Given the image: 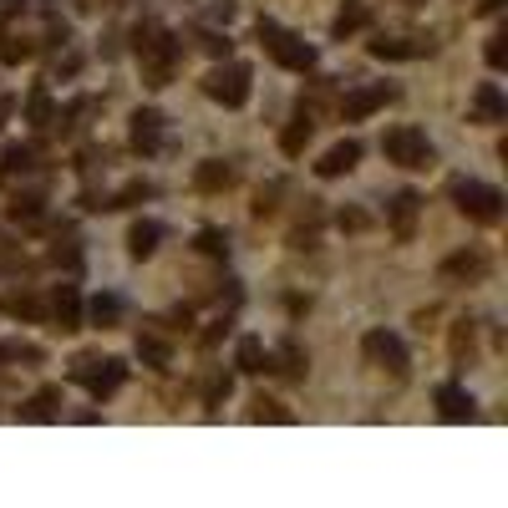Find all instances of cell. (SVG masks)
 Returning a JSON list of instances; mask_svg holds the SVG:
<instances>
[{
  "mask_svg": "<svg viewBox=\"0 0 508 508\" xmlns=\"http://www.w3.org/2000/svg\"><path fill=\"white\" fill-rule=\"evenodd\" d=\"M447 193L457 199V209H463V214L483 219V224H493V219H498V203H503V193L488 189V183H478V178H453V183H447Z\"/></svg>",
  "mask_w": 508,
  "mask_h": 508,
  "instance_id": "1",
  "label": "cell"
},
{
  "mask_svg": "<svg viewBox=\"0 0 508 508\" xmlns=\"http://www.w3.org/2000/svg\"><path fill=\"white\" fill-rule=\"evenodd\" d=\"M259 36H265L269 56H275L279 66H290V72H305V66L316 62V51L305 46L300 36H290V31H279L275 21H259Z\"/></svg>",
  "mask_w": 508,
  "mask_h": 508,
  "instance_id": "2",
  "label": "cell"
},
{
  "mask_svg": "<svg viewBox=\"0 0 508 508\" xmlns=\"http://www.w3.org/2000/svg\"><path fill=\"white\" fill-rule=\"evenodd\" d=\"M381 152H386L392 163H402V168H427L432 163V142L422 138L417 127H396V132H386V138H381Z\"/></svg>",
  "mask_w": 508,
  "mask_h": 508,
  "instance_id": "3",
  "label": "cell"
},
{
  "mask_svg": "<svg viewBox=\"0 0 508 508\" xmlns=\"http://www.w3.org/2000/svg\"><path fill=\"white\" fill-rule=\"evenodd\" d=\"M203 92L214 102H224V107H239L249 97V72L244 66H214V72L203 76Z\"/></svg>",
  "mask_w": 508,
  "mask_h": 508,
  "instance_id": "4",
  "label": "cell"
},
{
  "mask_svg": "<svg viewBox=\"0 0 508 508\" xmlns=\"http://www.w3.org/2000/svg\"><path fill=\"white\" fill-rule=\"evenodd\" d=\"M366 351L376 356L386 371H396V376L406 371V351H402V341H396V336H386V330H371V336H366Z\"/></svg>",
  "mask_w": 508,
  "mask_h": 508,
  "instance_id": "5",
  "label": "cell"
},
{
  "mask_svg": "<svg viewBox=\"0 0 508 508\" xmlns=\"http://www.w3.org/2000/svg\"><path fill=\"white\" fill-rule=\"evenodd\" d=\"M356 158H361V148H356V142H336V148H330L326 158L316 163V173L320 178H341V173H351V168H356Z\"/></svg>",
  "mask_w": 508,
  "mask_h": 508,
  "instance_id": "6",
  "label": "cell"
},
{
  "mask_svg": "<svg viewBox=\"0 0 508 508\" xmlns=\"http://www.w3.org/2000/svg\"><path fill=\"white\" fill-rule=\"evenodd\" d=\"M437 406H443V417H447V422L473 417V396L463 392V386H437Z\"/></svg>",
  "mask_w": 508,
  "mask_h": 508,
  "instance_id": "7",
  "label": "cell"
},
{
  "mask_svg": "<svg viewBox=\"0 0 508 508\" xmlns=\"http://www.w3.org/2000/svg\"><path fill=\"white\" fill-rule=\"evenodd\" d=\"M76 376L87 381L92 392H112V386H122V376H127V371H122V361H102V371H87V366H82Z\"/></svg>",
  "mask_w": 508,
  "mask_h": 508,
  "instance_id": "8",
  "label": "cell"
},
{
  "mask_svg": "<svg viewBox=\"0 0 508 508\" xmlns=\"http://www.w3.org/2000/svg\"><path fill=\"white\" fill-rule=\"evenodd\" d=\"M381 102H392V87L381 82V87H366V92H356L351 102H346V117H366V112H376Z\"/></svg>",
  "mask_w": 508,
  "mask_h": 508,
  "instance_id": "9",
  "label": "cell"
},
{
  "mask_svg": "<svg viewBox=\"0 0 508 508\" xmlns=\"http://www.w3.org/2000/svg\"><path fill=\"white\" fill-rule=\"evenodd\" d=\"M158 138H163V117H158V112H138V117H132V142H138V148H158Z\"/></svg>",
  "mask_w": 508,
  "mask_h": 508,
  "instance_id": "10",
  "label": "cell"
},
{
  "mask_svg": "<svg viewBox=\"0 0 508 508\" xmlns=\"http://www.w3.org/2000/svg\"><path fill=\"white\" fill-rule=\"evenodd\" d=\"M478 117H483V122H498V117H503V92H498L493 82L478 87Z\"/></svg>",
  "mask_w": 508,
  "mask_h": 508,
  "instance_id": "11",
  "label": "cell"
},
{
  "mask_svg": "<svg viewBox=\"0 0 508 508\" xmlns=\"http://www.w3.org/2000/svg\"><path fill=\"white\" fill-rule=\"evenodd\" d=\"M239 366H244V371H265V366H269V351L254 341V336H249V341H239Z\"/></svg>",
  "mask_w": 508,
  "mask_h": 508,
  "instance_id": "12",
  "label": "cell"
},
{
  "mask_svg": "<svg viewBox=\"0 0 508 508\" xmlns=\"http://www.w3.org/2000/svg\"><path fill=\"white\" fill-rule=\"evenodd\" d=\"M158 234H163L158 224H138L132 234H127V244H132V254H152L158 249Z\"/></svg>",
  "mask_w": 508,
  "mask_h": 508,
  "instance_id": "13",
  "label": "cell"
},
{
  "mask_svg": "<svg viewBox=\"0 0 508 508\" xmlns=\"http://www.w3.org/2000/svg\"><path fill=\"white\" fill-rule=\"evenodd\" d=\"M366 15H371V5H366V0H356L351 11H346L341 21H336V36H351L356 25H366Z\"/></svg>",
  "mask_w": 508,
  "mask_h": 508,
  "instance_id": "14",
  "label": "cell"
},
{
  "mask_svg": "<svg viewBox=\"0 0 508 508\" xmlns=\"http://www.w3.org/2000/svg\"><path fill=\"white\" fill-rule=\"evenodd\" d=\"M305 142H310V122L300 117V122H290V127H285V138H279V148H285V152H300Z\"/></svg>",
  "mask_w": 508,
  "mask_h": 508,
  "instance_id": "15",
  "label": "cell"
},
{
  "mask_svg": "<svg viewBox=\"0 0 508 508\" xmlns=\"http://www.w3.org/2000/svg\"><path fill=\"white\" fill-rule=\"evenodd\" d=\"M229 178H234V173H229L224 163H203L199 168V189H224Z\"/></svg>",
  "mask_w": 508,
  "mask_h": 508,
  "instance_id": "16",
  "label": "cell"
},
{
  "mask_svg": "<svg viewBox=\"0 0 508 508\" xmlns=\"http://www.w3.org/2000/svg\"><path fill=\"white\" fill-rule=\"evenodd\" d=\"M447 275H483V254H457V259H447Z\"/></svg>",
  "mask_w": 508,
  "mask_h": 508,
  "instance_id": "17",
  "label": "cell"
},
{
  "mask_svg": "<svg viewBox=\"0 0 508 508\" xmlns=\"http://www.w3.org/2000/svg\"><path fill=\"white\" fill-rule=\"evenodd\" d=\"M56 316H62V330H72V326H76V295H72V290L56 295Z\"/></svg>",
  "mask_w": 508,
  "mask_h": 508,
  "instance_id": "18",
  "label": "cell"
},
{
  "mask_svg": "<svg viewBox=\"0 0 508 508\" xmlns=\"http://www.w3.org/2000/svg\"><path fill=\"white\" fill-rule=\"evenodd\" d=\"M117 310H122L117 295H97V300H92V316H97V320H117Z\"/></svg>",
  "mask_w": 508,
  "mask_h": 508,
  "instance_id": "19",
  "label": "cell"
},
{
  "mask_svg": "<svg viewBox=\"0 0 508 508\" xmlns=\"http://www.w3.org/2000/svg\"><path fill=\"white\" fill-rule=\"evenodd\" d=\"M392 214H396V224H412V214H417V193H402V199H396V209H392Z\"/></svg>",
  "mask_w": 508,
  "mask_h": 508,
  "instance_id": "20",
  "label": "cell"
},
{
  "mask_svg": "<svg viewBox=\"0 0 508 508\" xmlns=\"http://www.w3.org/2000/svg\"><path fill=\"white\" fill-rule=\"evenodd\" d=\"M199 249L203 254H224L229 244H224V234H219V229H203V234H199Z\"/></svg>",
  "mask_w": 508,
  "mask_h": 508,
  "instance_id": "21",
  "label": "cell"
},
{
  "mask_svg": "<svg viewBox=\"0 0 508 508\" xmlns=\"http://www.w3.org/2000/svg\"><path fill=\"white\" fill-rule=\"evenodd\" d=\"M5 168H11V173L31 168V148H11V152H5Z\"/></svg>",
  "mask_w": 508,
  "mask_h": 508,
  "instance_id": "22",
  "label": "cell"
},
{
  "mask_svg": "<svg viewBox=\"0 0 508 508\" xmlns=\"http://www.w3.org/2000/svg\"><path fill=\"white\" fill-rule=\"evenodd\" d=\"M51 402H56V392H41L36 402H31V412H25V417H51Z\"/></svg>",
  "mask_w": 508,
  "mask_h": 508,
  "instance_id": "23",
  "label": "cell"
},
{
  "mask_svg": "<svg viewBox=\"0 0 508 508\" xmlns=\"http://www.w3.org/2000/svg\"><path fill=\"white\" fill-rule=\"evenodd\" d=\"M488 62L503 66V36H493V46H488Z\"/></svg>",
  "mask_w": 508,
  "mask_h": 508,
  "instance_id": "24",
  "label": "cell"
}]
</instances>
